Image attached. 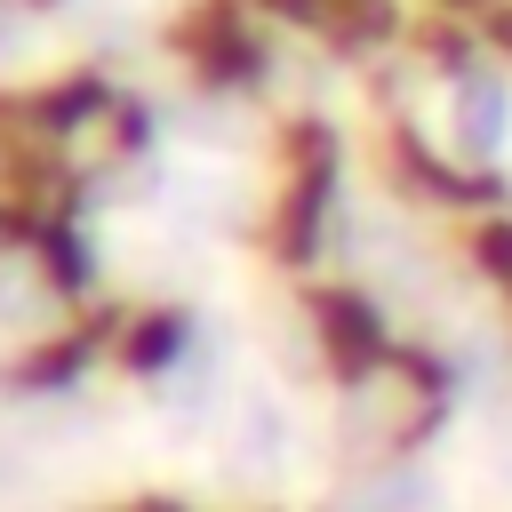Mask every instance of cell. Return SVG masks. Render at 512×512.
Segmentation results:
<instances>
[{
	"label": "cell",
	"instance_id": "2",
	"mask_svg": "<svg viewBox=\"0 0 512 512\" xmlns=\"http://www.w3.org/2000/svg\"><path fill=\"white\" fill-rule=\"evenodd\" d=\"M280 456H288V416H280V400H248V408H240V464L272 472Z\"/></svg>",
	"mask_w": 512,
	"mask_h": 512
},
{
	"label": "cell",
	"instance_id": "3",
	"mask_svg": "<svg viewBox=\"0 0 512 512\" xmlns=\"http://www.w3.org/2000/svg\"><path fill=\"white\" fill-rule=\"evenodd\" d=\"M368 512H432V472H392V480H376L368 488Z\"/></svg>",
	"mask_w": 512,
	"mask_h": 512
},
{
	"label": "cell",
	"instance_id": "1",
	"mask_svg": "<svg viewBox=\"0 0 512 512\" xmlns=\"http://www.w3.org/2000/svg\"><path fill=\"white\" fill-rule=\"evenodd\" d=\"M456 144L472 160H496L512 144V88L496 72H464V88H456Z\"/></svg>",
	"mask_w": 512,
	"mask_h": 512
}]
</instances>
